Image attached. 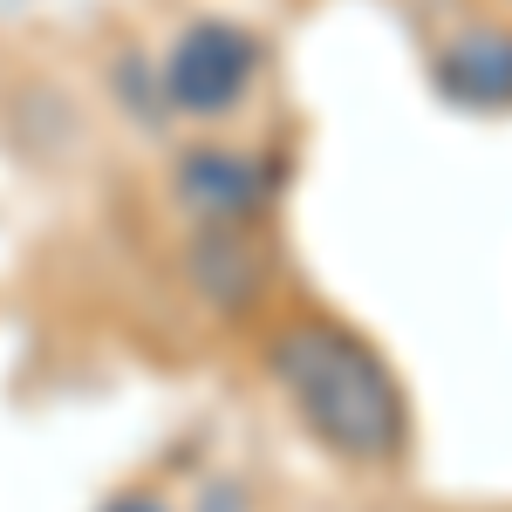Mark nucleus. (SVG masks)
Here are the masks:
<instances>
[{"label":"nucleus","mask_w":512,"mask_h":512,"mask_svg":"<svg viewBox=\"0 0 512 512\" xmlns=\"http://www.w3.org/2000/svg\"><path fill=\"white\" fill-rule=\"evenodd\" d=\"M274 376L294 396L301 424L321 451L349 465H390L410 444V403L396 390L390 362L349 335L342 321H294L274 335Z\"/></svg>","instance_id":"nucleus-1"},{"label":"nucleus","mask_w":512,"mask_h":512,"mask_svg":"<svg viewBox=\"0 0 512 512\" xmlns=\"http://www.w3.org/2000/svg\"><path fill=\"white\" fill-rule=\"evenodd\" d=\"M260 76V35L233 21H192L164 55V96L185 117H226L239 110L246 82Z\"/></svg>","instance_id":"nucleus-2"},{"label":"nucleus","mask_w":512,"mask_h":512,"mask_svg":"<svg viewBox=\"0 0 512 512\" xmlns=\"http://www.w3.org/2000/svg\"><path fill=\"white\" fill-rule=\"evenodd\" d=\"M178 205L198 226H253L274 198V171L260 158H246L233 144H198L178 158Z\"/></svg>","instance_id":"nucleus-3"},{"label":"nucleus","mask_w":512,"mask_h":512,"mask_svg":"<svg viewBox=\"0 0 512 512\" xmlns=\"http://www.w3.org/2000/svg\"><path fill=\"white\" fill-rule=\"evenodd\" d=\"M431 82H437V96L458 103V110H485V117L512 110V28L478 21L465 35H451L431 62Z\"/></svg>","instance_id":"nucleus-4"},{"label":"nucleus","mask_w":512,"mask_h":512,"mask_svg":"<svg viewBox=\"0 0 512 512\" xmlns=\"http://www.w3.org/2000/svg\"><path fill=\"white\" fill-rule=\"evenodd\" d=\"M185 274H192L198 301L219 308V315H246L260 301V280H267V253L253 226H198L185 246Z\"/></svg>","instance_id":"nucleus-5"},{"label":"nucleus","mask_w":512,"mask_h":512,"mask_svg":"<svg viewBox=\"0 0 512 512\" xmlns=\"http://www.w3.org/2000/svg\"><path fill=\"white\" fill-rule=\"evenodd\" d=\"M192 512H253V492H246L239 478H205Z\"/></svg>","instance_id":"nucleus-6"},{"label":"nucleus","mask_w":512,"mask_h":512,"mask_svg":"<svg viewBox=\"0 0 512 512\" xmlns=\"http://www.w3.org/2000/svg\"><path fill=\"white\" fill-rule=\"evenodd\" d=\"M103 512H164V499H144V492H123V499H110Z\"/></svg>","instance_id":"nucleus-7"}]
</instances>
